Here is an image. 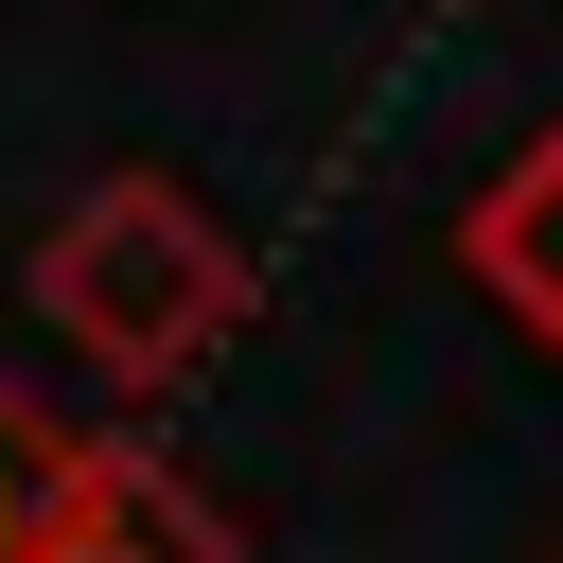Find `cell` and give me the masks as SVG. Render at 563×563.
<instances>
[{
    "label": "cell",
    "instance_id": "6da1fadb",
    "mask_svg": "<svg viewBox=\"0 0 563 563\" xmlns=\"http://www.w3.org/2000/svg\"><path fill=\"white\" fill-rule=\"evenodd\" d=\"M35 299L70 317V352H106L123 387H158V369H194V352L246 317V264H229V229H211L176 176H106L88 211H53Z\"/></svg>",
    "mask_w": 563,
    "mask_h": 563
},
{
    "label": "cell",
    "instance_id": "7a4b0ae2",
    "mask_svg": "<svg viewBox=\"0 0 563 563\" xmlns=\"http://www.w3.org/2000/svg\"><path fill=\"white\" fill-rule=\"evenodd\" d=\"M0 563H229V528L141 440H88L0 369Z\"/></svg>",
    "mask_w": 563,
    "mask_h": 563
},
{
    "label": "cell",
    "instance_id": "3957f363",
    "mask_svg": "<svg viewBox=\"0 0 563 563\" xmlns=\"http://www.w3.org/2000/svg\"><path fill=\"white\" fill-rule=\"evenodd\" d=\"M457 264H475V282H493V299H510L545 352H563V106H545V123L493 158V194L457 211Z\"/></svg>",
    "mask_w": 563,
    "mask_h": 563
}]
</instances>
